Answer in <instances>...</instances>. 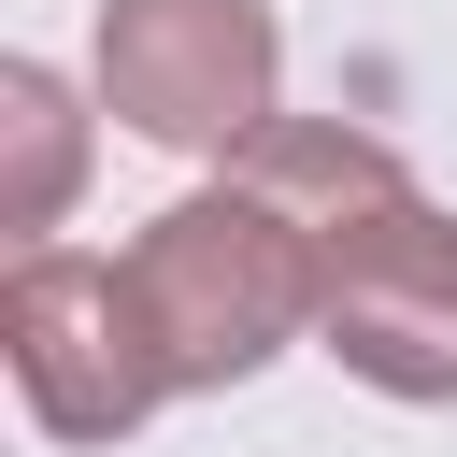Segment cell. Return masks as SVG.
<instances>
[{"mask_svg": "<svg viewBox=\"0 0 457 457\" xmlns=\"http://www.w3.org/2000/svg\"><path fill=\"white\" fill-rule=\"evenodd\" d=\"M314 286H328L314 228H300L286 200H257L243 171L186 186V200L129 243V300H143V328H157L171 400H214V386L271 371L286 343H314Z\"/></svg>", "mask_w": 457, "mask_h": 457, "instance_id": "6da1fadb", "label": "cell"}, {"mask_svg": "<svg viewBox=\"0 0 457 457\" xmlns=\"http://www.w3.org/2000/svg\"><path fill=\"white\" fill-rule=\"evenodd\" d=\"M86 86L114 129L171 157H243L286 129V29L271 0H100Z\"/></svg>", "mask_w": 457, "mask_h": 457, "instance_id": "7a4b0ae2", "label": "cell"}, {"mask_svg": "<svg viewBox=\"0 0 457 457\" xmlns=\"http://www.w3.org/2000/svg\"><path fill=\"white\" fill-rule=\"evenodd\" d=\"M0 371L43 443H129L171 400L157 328L129 300V257H86V243H29L0 271Z\"/></svg>", "mask_w": 457, "mask_h": 457, "instance_id": "3957f363", "label": "cell"}, {"mask_svg": "<svg viewBox=\"0 0 457 457\" xmlns=\"http://www.w3.org/2000/svg\"><path fill=\"white\" fill-rule=\"evenodd\" d=\"M328 286H314V343L371 386V400H414V414H457V214L428 186L371 200L357 228L314 243Z\"/></svg>", "mask_w": 457, "mask_h": 457, "instance_id": "277c9868", "label": "cell"}, {"mask_svg": "<svg viewBox=\"0 0 457 457\" xmlns=\"http://www.w3.org/2000/svg\"><path fill=\"white\" fill-rule=\"evenodd\" d=\"M228 171H243L257 200H286L314 243H328V228H357L371 200H400V186H414V171H400V143H371V129H343V114H286V129H271V143H243Z\"/></svg>", "mask_w": 457, "mask_h": 457, "instance_id": "5b68a950", "label": "cell"}, {"mask_svg": "<svg viewBox=\"0 0 457 457\" xmlns=\"http://www.w3.org/2000/svg\"><path fill=\"white\" fill-rule=\"evenodd\" d=\"M71 186H86V100L43 57H0V228H14V257L57 243Z\"/></svg>", "mask_w": 457, "mask_h": 457, "instance_id": "8992f818", "label": "cell"}]
</instances>
